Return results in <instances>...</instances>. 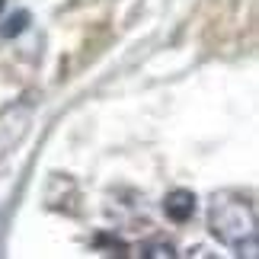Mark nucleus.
<instances>
[{
  "label": "nucleus",
  "mask_w": 259,
  "mask_h": 259,
  "mask_svg": "<svg viewBox=\"0 0 259 259\" xmlns=\"http://www.w3.org/2000/svg\"><path fill=\"white\" fill-rule=\"evenodd\" d=\"M208 231L218 243L231 246L237 256L256 259V205L243 195L234 192H218L208 208Z\"/></svg>",
  "instance_id": "obj_1"
},
{
  "label": "nucleus",
  "mask_w": 259,
  "mask_h": 259,
  "mask_svg": "<svg viewBox=\"0 0 259 259\" xmlns=\"http://www.w3.org/2000/svg\"><path fill=\"white\" fill-rule=\"evenodd\" d=\"M198 198L195 192H189V189H173V192H166L163 198V214L170 218V221L176 224H186V221H192V214H195V205Z\"/></svg>",
  "instance_id": "obj_2"
},
{
  "label": "nucleus",
  "mask_w": 259,
  "mask_h": 259,
  "mask_svg": "<svg viewBox=\"0 0 259 259\" xmlns=\"http://www.w3.org/2000/svg\"><path fill=\"white\" fill-rule=\"evenodd\" d=\"M141 256L144 259H173L179 256L173 240H166V237H154V240H144L141 243Z\"/></svg>",
  "instance_id": "obj_3"
},
{
  "label": "nucleus",
  "mask_w": 259,
  "mask_h": 259,
  "mask_svg": "<svg viewBox=\"0 0 259 259\" xmlns=\"http://www.w3.org/2000/svg\"><path fill=\"white\" fill-rule=\"evenodd\" d=\"M26 26H29V13L26 10H16L13 16H7L4 23H0V38H13V35L23 32Z\"/></svg>",
  "instance_id": "obj_4"
}]
</instances>
